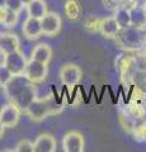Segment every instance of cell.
Here are the masks:
<instances>
[{
  "mask_svg": "<svg viewBox=\"0 0 146 152\" xmlns=\"http://www.w3.org/2000/svg\"><path fill=\"white\" fill-rule=\"evenodd\" d=\"M144 50H145V52H146V42H145V46H144Z\"/></svg>",
  "mask_w": 146,
  "mask_h": 152,
  "instance_id": "30",
  "label": "cell"
},
{
  "mask_svg": "<svg viewBox=\"0 0 146 152\" xmlns=\"http://www.w3.org/2000/svg\"><path fill=\"white\" fill-rule=\"evenodd\" d=\"M83 71L75 64H65L60 69V79L64 85L69 88L75 86L79 81L81 80Z\"/></svg>",
  "mask_w": 146,
  "mask_h": 152,
  "instance_id": "6",
  "label": "cell"
},
{
  "mask_svg": "<svg viewBox=\"0 0 146 152\" xmlns=\"http://www.w3.org/2000/svg\"><path fill=\"white\" fill-rule=\"evenodd\" d=\"M47 72H48L47 64H43V62H41V61L31 58L27 62L24 75L27 76V79L29 80L31 83L37 84V83H42L43 80H46Z\"/></svg>",
  "mask_w": 146,
  "mask_h": 152,
  "instance_id": "4",
  "label": "cell"
},
{
  "mask_svg": "<svg viewBox=\"0 0 146 152\" xmlns=\"http://www.w3.org/2000/svg\"><path fill=\"white\" fill-rule=\"evenodd\" d=\"M34 152H55L56 151V140L50 133H42L33 142Z\"/></svg>",
  "mask_w": 146,
  "mask_h": 152,
  "instance_id": "11",
  "label": "cell"
},
{
  "mask_svg": "<svg viewBox=\"0 0 146 152\" xmlns=\"http://www.w3.org/2000/svg\"><path fill=\"white\" fill-rule=\"evenodd\" d=\"M18 14H19V13H15V12L10 10V9H7L5 17H4V19H3V23L7 27L13 28L18 23Z\"/></svg>",
  "mask_w": 146,
  "mask_h": 152,
  "instance_id": "19",
  "label": "cell"
},
{
  "mask_svg": "<svg viewBox=\"0 0 146 152\" xmlns=\"http://www.w3.org/2000/svg\"><path fill=\"white\" fill-rule=\"evenodd\" d=\"M27 62L28 61L26 58V56L18 50V51H14L12 53H8L5 56V62H4V65L7 66L8 70L10 71L13 75H22V74H24V71H26Z\"/></svg>",
  "mask_w": 146,
  "mask_h": 152,
  "instance_id": "7",
  "label": "cell"
},
{
  "mask_svg": "<svg viewBox=\"0 0 146 152\" xmlns=\"http://www.w3.org/2000/svg\"><path fill=\"white\" fill-rule=\"evenodd\" d=\"M27 12L29 17L41 19L47 13V4L45 0H32L27 5Z\"/></svg>",
  "mask_w": 146,
  "mask_h": 152,
  "instance_id": "15",
  "label": "cell"
},
{
  "mask_svg": "<svg viewBox=\"0 0 146 152\" xmlns=\"http://www.w3.org/2000/svg\"><path fill=\"white\" fill-rule=\"evenodd\" d=\"M61 107L56 105V103L52 98H36L29 105L24 109V113L32 121L41 122L47 118L50 114L57 113Z\"/></svg>",
  "mask_w": 146,
  "mask_h": 152,
  "instance_id": "3",
  "label": "cell"
},
{
  "mask_svg": "<svg viewBox=\"0 0 146 152\" xmlns=\"http://www.w3.org/2000/svg\"><path fill=\"white\" fill-rule=\"evenodd\" d=\"M102 1H103V5H104L107 9H109V10H116V9H118L123 5L125 0H102Z\"/></svg>",
  "mask_w": 146,
  "mask_h": 152,
  "instance_id": "25",
  "label": "cell"
},
{
  "mask_svg": "<svg viewBox=\"0 0 146 152\" xmlns=\"http://www.w3.org/2000/svg\"><path fill=\"white\" fill-rule=\"evenodd\" d=\"M41 24H42V33L47 37H54L59 34L62 26L61 17L57 13L54 12H47L43 17L41 18Z\"/></svg>",
  "mask_w": 146,
  "mask_h": 152,
  "instance_id": "5",
  "label": "cell"
},
{
  "mask_svg": "<svg viewBox=\"0 0 146 152\" xmlns=\"http://www.w3.org/2000/svg\"><path fill=\"white\" fill-rule=\"evenodd\" d=\"M31 1H32V0H22V3H23V4H24V7H27V5H28V4H29V3H31Z\"/></svg>",
  "mask_w": 146,
  "mask_h": 152,
  "instance_id": "28",
  "label": "cell"
},
{
  "mask_svg": "<svg viewBox=\"0 0 146 152\" xmlns=\"http://www.w3.org/2000/svg\"><path fill=\"white\" fill-rule=\"evenodd\" d=\"M23 34H24L28 39H37L41 37L42 33V24L41 19L34 17H28L26 22L23 23Z\"/></svg>",
  "mask_w": 146,
  "mask_h": 152,
  "instance_id": "10",
  "label": "cell"
},
{
  "mask_svg": "<svg viewBox=\"0 0 146 152\" xmlns=\"http://www.w3.org/2000/svg\"><path fill=\"white\" fill-rule=\"evenodd\" d=\"M19 50V39L13 33H5L0 36V51L5 55L12 53L14 51Z\"/></svg>",
  "mask_w": 146,
  "mask_h": 152,
  "instance_id": "13",
  "label": "cell"
},
{
  "mask_svg": "<svg viewBox=\"0 0 146 152\" xmlns=\"http://www.w3.org/2000/svg\"><path fill=\"white\" fill-rule=\"evenodd\" d=\"M64 10L70 20H76L81 15V7H80L78 0H66Z\"/></svg>",
  "mask_w": 146,
  "mask_h": 152,
  "instance_id": "16",
  "label": "cell"
},
{
  "mask_svg": "<svg viewBox=\"0 0 146 152\" xmlns=\"http://www.w3.org/2000/svg\"><path fill=\"white\" fill-rule=\"evenodd\" d=\"M17 152H34V145L28 140H23L15 146Z\"/></svg>",
  "mask_w": 146,
  "mask_h": 152,
  "instance_id": "21",
  "label": "cell"
},
{
  "mask_svg": "<svg viewBox=\"0 0 146 152\" xmlns=\"http://www.w3.org/2000/svg\"><path fill=\"white\" fill-rule=\"evenodd\" d=\"M134 133H135L136 138L145 140L146 138V122H141V123H139V124H136Z\"/></svg>",
  "mask_w": 146,
  "mask_h": 152,
  "instance_id": "24",
  "label": "cell"
},
{
  "mask_svg": "<svg viewBox=\"0 0 146 152\" xmlns=\"http://www.w3.org/2000/svg\"><path fill=\"white\" fill-rule=\"evenodd\" d=\"M120 29H121V27L118 26V23H117L114 15L101 19L99 32H101V34L103 37H106V38H114Z\"/></svg>",
  "mask_w": 146,
  "mask_h": 152,
  "instance_id": "12",
  "label": "cell"
},
{
  "mask_svg": "<svg viewBox=\"0 0 146 152\" xmlns=\"http://www.w3.org/2000/svg\"><path fill=\"white\" fill-rule=\"evenodd\" d=\"M62 147L65 152H83L85 147L84 136L78 131H70L64 136Z\"/></svg>",
  "mask_w": 146,
  "mask_h": 152,
  "instance_id": "9",
  "label": "cell"
},
{
  "mask_svg": "<svg viewBox=\"0 0 146 152\" xmlns=\"http://www.w3.org/2000/svg\"><path fill=\"white\" fill-rule=\"evenodd\" d=\"M114 39L117 45L126 51H139L145 46L146 33L144 28H139L131 24L128 27L121 28Z\"/></svg>",
  "mask_w": 146,
  "mask_h": 152,
  "instance_id": "2",
  "label": "cell"
},
{
  "mask_svg": "<svg viewBox=\"0 0 146 152\" xmlns=\"http://www.w3.org/2000/svg\"><path fill=\"white\" fill-rule=\"evenodd\" d=\"M7 5V0H0V8H5Z\"/></svg>",
  "mask_w": 146,
  "mask_h": 152,
  "instance_id": "27",
  "label": "cell"
},
{
  "mask_svg": "<svg viewBox=\"0 0 146 152\" xmlns=\"http://www.w3.org/2000/svg\"><path fill=\"white\" fill-rule=\"evenodd\" d=\"M5 128H7V127L3 124L1 121H0V138H1V137L4 136V131H5Z\"/></svg>",
  "mask_w": 146,
  "mask_h": 152,
  "instance_id": "26",
  "label": "cell"
},
{
  "mask_svg": "<svg viewBox=\"0 0 146 152\" xmlns=\"http://www.w3.org/2000/svg\"><path fill=\"white\" fill-rule=\"evenodd\" d=\"M23 7H24V4L22 3V0H7L5 8L10 9V10L15 12V13H19L23 9Z\"/></svg>",
  "mask_w": 146,
  "mask_h": 152,
  "instance_id": "23",
  "label": "cell"
},
{
  "mask_svg": "<svg viewBox=\"0 0 146 152\" xmlns=\"http://www.w3.org/2000/svg\"><path fill=\"white\" fill-rule=\"evenodd\" d=\"M32 58L48 65L51 58H52V50L47 43H40L32 51Z\"/></svg>",
  "mask_w": 146,
  "mask_h": 152,
  "instance_id": "14",
  "label": "cell"
},
{
  "mask_svg": "<svg viewBox=\"0 0 146 152\" xmlns=\"http://www.w3.org/2000/svg\"><path fill=\"white\" fill-rule=\"evenodd\" d=\"M114 12H116L114 18L121 28L131 26V10H128V9L125 7H121L118 9H116Z\"/></svg>",
  "mask_w": 146,
  "mask_h": 152,
  "instance_id": "18",
  "label": "cell"
},
{
  "mask_svg": "<svg viewBox=\"0 0 146 152\" xmlns=\"http://www.w3.org/2000/svg\"><path fill=\"white\" fill-rule=\"evenodd\" d=\"M3 88L12 103L17 104L23 110L37 98V89L34 84L31 83L24 74L13 75Z\"/></svg>",
  "mask_w": 146,
  "mask_h": 152,
  "instance_id": "1",
  "label": "cell"
},
{
  "mask_svg": "<svg viewBox=\"0 0 146 152\" xmlns=\"http://www.w3.org/2000/svg\"><path fill=\"white\" fill-rule=\"evenodd\" d=\"M21 110L22 109L14 103L5 104L0 109V121L8 128L15 127L21 119Z\"/></svg>",
  "mask_w": 146,
  "mask_h": 152,
  "instance_id": "8",
  "label": "cell"
},
{
  "mask_svg": "<svg viewBox=\"0 0 146 152\" xmlns=\"http://www.w3.org/2000/svg\"><path fill=\"white\" fill-rule=\"evenodd\" d=\"M13 74L8 70L5 65H0V86H4L12 79Z\"/></svg>",
  "mask_w": 146,
  "mask_h": 152,
  "instance_id": "22",
  "label": "cell"
},
{
  "mask_svg": "<svg viewBox=\"0 0 146 152\" xmlns=\"http://www.w3.org/2000/svg\"><path fill=\"white\" fill-rule=\"evenodd\" d=\"M144 31H145V33H146V26H145V27H144Z\"/></svg>",
  "mask_w": 146,
  "mask_h": 152,
  "instance_id": "31",
  "label": "cell"
},
{
  "mask_svg": "<svg viewBox=\"0 0 146 152\" xmlns=\"http://www.w3.org/2000/svg\"><path fill=\"white\" fill-rule=\"evenodd\" d=\"M142 8H144V10H145V13H146V0L144 1V5H142Z\"/></svg>",
  "mask_w": 146,
  "mask_h": 152,
  "instance_id": "29",
  "label": "cell"
},
{
  "mask_svg": "<svg viewBox=\"0 0 146 152\" xmlns=\"http://www.w3.org/2000/svg\"><path fill=\"white\" fill-rule=\"evenodd\" d=\"M131 24L139 28H144L146 26V13L142 7H135L131 9Z\"/></svg>",
  "mask_w": 146,
  "mask_h": 152,
  "instance_id": "17",
  "label": "cell"
},
{
  "mask_svg": "<svg viewBox=\"0 0 146 152\" xmlns=\"http://www.w3.org/2000/svg\"><path fill=\"white\" fill-rule=\"evenodd\" d=\"M99 28H101V19H98L95 17H90L85 20V29L88 32H92V33L99 32Z\"/></svg>",
  "mask_w": 146,
  "mask_h": 152,
  "instance_id": "20",
  "label": "cell"
}]
</instances>
